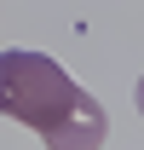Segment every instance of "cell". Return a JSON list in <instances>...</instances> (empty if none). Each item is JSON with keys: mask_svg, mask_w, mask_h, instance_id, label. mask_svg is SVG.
Returning a JSON list of instances; mask_svg holds the SVG:
<instances>
[{"mask_svg": "<svg viewBox=\"0 0 144 150\" xmlns=\"http://www.w3.org/2000/svg\"><path fill=\"white\" fill-rule=\"evenodd\" d=\"M0 115L40 133L46 150H104L109 139L104 104L87 87H75L58 58L23 52V46L0 52Z\"/></svg>", "mask_w": 144, "mask_h": 150, "instance_id": "cell-1", "label": "cell"}, {"mask_svg": "<svg viewBox=\"0 0 144 150\" xmlns=\"http://www.w3.org/2000/svg\"><path fill=\"white\" fill-rule=\"evenodd\" d=\"M133 98H138V115H144V75H138V93H133Z\"/></svg>", "mask_w": 144, "mask_h": 150, "instance_id": "cell-2", "label": "cell"}]
</instances>
